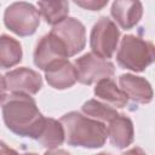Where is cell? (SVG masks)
Wrapping results in <instances>:
<instances>
[{
	"instance_id": "obj_14",
	"label": "cell",
	"mask_w": 155,
	"mask_h": 155,
	"mask_svg": "<svg viewBox=\"0 0 155 155\" xmlns=\"http://www.w3.org/2000/svg\"><path fill=\"white\" fill-rule=\"evenodd\" d=\"M93 92L97 98L102 99L103 102L115 108H124L128 102L127 96L122 92L120 87L116 86L115 81L111 78H107L97 81Z\"/></svg>"
},
{
	"instance_id": "obj_18",
	"label": "cell",
	"mask_w": 155,
	"mask_h": 155,
	"mask_svg": "<svg viewBox=\"0 0 155 155\" xmlns=\"http://www.w3.org/2000/svg\"><path fill=\"white\" fill-rule=\"evenodd\" d=\"M81 110L85 115L101 122H109L119 115L116 109L97 99H88L87 102H85L81 107Z\"/></svg>"
},
{
	"instance_id": "obj_9",
	"label": "cell",
	"mask_w": 155,
	"mask_h": 155,
	"mask_svg": "<svg viewBox=\"0 0 155 155\" xmlns=\"http://www.w3.org/2000/svg\"><path fill=\"white\" fill-rule=\"evenodd\" d=\"M67 58L68 56L63 44L53 34L48 33L36 42L34 50V64L39 69L45 70L50 64Z\"/></svg>"
},
{
	"instance_id": "obj_13",
	"label": "cell",
	"mask_w": 155,
	"mask_h": 155,
	"mask_svg": "<svg viewBox=\"0 0 155 155\" xmlns=\"http://www.w3.org/2000/svg\"><path fill=\"white\" fill-rule=\"evenodd\" d=\"M107 136L111 143L117 149H125L132 144L134 137V128L132 120L124 114H119L111 121L108 122Z\"/></svg>"
},
{
	"instance_id": "obj_5",
	"label": "cell",
	"mask_w": 155,
	"mask_h": 155,
	"mask_svg": "<svg viewBox=\"0 0 155 155\" xmlns=\"http://www.w3.org/2000/svg\"><path fill=\"white\" fill-rule=\"evenodd\" d=\"M120 40V29L107 16L101 17L92 27L90 35V47L92 53L109 59L114 56Z\"/></svg>"
},
{
	"instance_id": "obj_4",
	"label": "cell",
	"mask_w": 155,
	"mask_h": 155,
	"mask_svg": "<svg viewBox=\"0 0 155 155\" xmlns=\"http://www.w3.org/2000/svg\"><path fill=\"white\" fill-rule=\"evenodd\" d=\"M4 23L6 28L16 35L29 36L33 35L40 25V13L30 2H12L4 12Z\"/></svg>"
},
{
	"instance_id": "obj_1",
	"label": "cell",
	"mask_w": 155,
	"mask_h": 155,
	"mask_svg": "<svg viewBox=\"0 0 155 155\" xmlns=\"http://www.w3.org/2000/svg\"><path fill=\"white\" fill-rule=\"evenodd\" d=\"M2 119L6 127L19 137L38 139L41 134L45 120L36 102L28 94L7 96L2 103Z\"/></svg>"
},
{
	"instance_id": "obj_23",
	"label": "cell",
	"mask_w": 155,
	"mask_h": 155,
	"mask_svg": "<svg viewBox=\"0 0 155 155\" xmlns=\"http://www.w3.org/2000/svg\"><path fill=\"white\" fill-rule=\"evenodd\" d=\"M44 155H70L67 150H64V149H52V150H47V151H45V154Z\"/></svg>"
},
{
	"instance_id": "obj_25",
	"label": "cell",
	"mask_w": 155,
	"mask_h": 155,
	"mask_svg": "<svg viewBox=\"0 0 155 155\" xmlns=\"http://www.w3.org/2000/svg\"><path fill=\"white\" fill-rule=\"evenodd\" d=\"M96 155H111L109 153H99V154H96Z\"/></svg>"
},
{
	"instance_id": "obj_21",
	"label": "cell",
	"mask_w": 155,
	"mask_h": 155,
	"mask_svg": "<svg viewBox=\"0 0 155 155\" xmlns=\"http://www.w3.org/2000/svg\"><path fill=\"white\" fill-rule=\"evenodd\" d=\"M0 155H19L15 149L6 145L2 140H0Z\"/></svg>"
},
{
	"instance_id": "obj_12",
	"label": "cell",
	"mask_w": 155,
	"mask_h": 155,
	"mask_svg": "<svg viewBox=\"0 0 155 155\" xmlns=\"http://www.w3.org/2000/svg\"><path fill=\"white\" fill-rule=\"evenodd\" d=\"M110 13L122 29L128 30L136 27L140 21L143 16V5L140 1L116 0L111 4Z\"/></svg>"
},
{
	"instance_id": "obj_16",
	"label": "cell",
	"mask_w": 155,
	"mask_h": 155,
	"mask_svg": "<svg viewBox=\"0 0 155 155\" xmlns=\"http://www.w3.org/2000/svg\"><path fill=\"white\" fill-rule=\"evenodd\" d=\"M36 140L48 150L57 149L59 145H62L65 140V136L61 121L52 117H46L44 130Z\"/></svg>"
},
{
	"instance_id": "obj_17",
	"label": "cell",
	"mask_w": 155,
	"mask_h": 155,
	"mask_svg": "<svg viewBox=\"0 0 155 155\" xmlns=\"http://www.w3.org/2000/svg\"><path fill=\"white\" fill-rule=\"evenodd\" d=\"M39 13L45 18L50 25H56L68 17L69 2L64 0L58 1H39Z\"/></svg>"
},
{
	"instance_id": "obj_15",
	"label": "cell",
	"mask_w": 155,
	"mask_h": 155,
	"mask_svg": "<svg viewBox=\"0 0 155 155\" xmlns=\"http://www.w3.org/2000/svg\"><path fill=\"white\" fill-rule=\"evenodd\" d=\"M23 57L22 46L15 38L0 35V69H8L21 63Z\"/></svg>"
},
{
	"instance_id": "obj_3",
	"label": "cell",
	"mask_w": 155,
	"mask_h": 155,
	"mask_svg": "<svg viewBox=\"0 0 155 155\" xmlns=\"http://www.w3.org/2000/svg\"><path fill=\"white\" fill-rule=\"evenodd\" d=\"M155 59V48L151 41L137 35L127 34L121 39L116 52V62L122 69L136 73L145 70Z\"/></svg>"
},
{
	"instance_id": "obj_11",
	"label": "cell",
	"mask_w": 155,
	"mask_h": 155,
	"mask_svg": "<svg viewBox=\"0 0 155 155\" xmlns=\"http://www.w3.org/2000/svg\"><path fill=\"white\" fill-rule=\"evenodd\" d=\"M120 88L131 101L139 104H148L153 101V88L150 82L142 76L122 74L119 78Z\"/></svg>"
},
{
	"instance_id": "obj_19",
	"label": "cell",
	"mask_w": 155,
	"mask_h": 155,
	"mask_svg": "<svg viewBox=\"0 0 155 155\" xmlns=\"http://www.w3.org/2000/svg\"><path fill=\"white\" fill-rule=\"evenodd\" d=\"M75 5L85 8V10H91V11H99L102 10L107 4L108 0L98 1V0H85V1H74Z\"/></svg>"
},
{
	"instance_id": "obj_7",
	"label": "cell",
	"mask_w": 155,
	"mask_h": 155,
	"mask_svg": "<svg viewBox=\"0 0 155 155\" xmlns=\"http://www.w3.org/2000/svg\"><path fill=\"white\" fill-rule=\"evenodd\" d=\"M64 46L67 56L73 57L81 52L86 46V28L74 17H67L53 25L51 31Z\"/></svg>"
},
{
	"instance_id": "obj_10",
	"label": "cell",
	"mask_w": 155,
	"mask_h": 155,
	"mask_svg": "<svg viewBox=\"0 0 155 155\" xmlns=\"http://www.w3.org/2000/svg\"><path fill=\"white\" fill-rule=\"evenodd\" d=\"M47 84L56 90H65L78 81V73L68 59H59L50 64L45 70Z\"/></svg>"
},
{
	"instance_id": "obj_22",
	"label": "cell",
	"mask_w": 155,
	"mask_h": 155,
	"mask_svg": "<svg viewBox=\"0 0 155 155\" xmlns=\"http://www.w3.org/2000/svg\"><path fill=\"white\" fill-rule=\"evenodd\" d=\"M121 155H147V153H145L142 148H139V147H134V148H132V149H130V150L122 153Z\"/></svg>"
},
{
	"instance_id": "obj_24",
	"label": "cell",
	"mask_w": 155,
	"mask_h": 155,
	"mask_svg": "<svg viewBox=\"0 0 155 155\" xmlns=\"http://www.w3.org/2000/svg\"><path fill=\"white\" fill-rule=\"evenodd\" d=\"M19 155H38L35 153H25V154H19Z\"/></svg>"
},
{
	"instance_id": "obj_2",
	"label": "cell",
	"mask_w": 155,
	"mask_h": 155,
	"mask_svg": "<svg viewBox=\"0 0 155 155\" xmlns=\"http://www.w3.org/2000/svg\"><path fill=\"white\" fill-rule=\"evenodd\" d=\"M65 142L71 147L88 149L102 148L107 142V126L78 111H70L61 117Z\"/></svg>"
},
{
	"instance_id": "obj_8",
	"label": "cell",
	"mask_w": 155,
	"mask_h": 155,
	"mask_svg": "<svg viewBox=\"0 0 155 155\" xmlns=\"http://www.w3.org/2000/svg\"><path fill=\"white\" fill-rule=\"evenodd\" d=\"M7 90L12 94H36L42 87L41 75L27 67L10 70L5 75Z\"/></svg>"
},
{
	"instance_id": "obj_6",
	"label": "cell",
	"mask_w": 155,
	"mask_h": 155,
	"mask_svg": "<svg viewBox=\"0 0 155 155\" xmlns=\"http://www.w3.org/2000/svg\"><path fill=\"white\" fill-rule=\"evenodd\" d=\"M74 67L78 73V81L82 85H92L102 79L111 78L115 73V65L92 52L76 58Z\"/></svg>"
},
{
	"instance_id": "obj_20",
	"label": "cell",
	"mask_w": 155,
	"mask_h": 155,
	"mask_svg": "<svg viewBox=\"0 0 155 155\" xmlns=\"http://www.w3.org/2000/svg\"><path fill=\"white\" fill-rule=\"evenodd\" d=\"M6 97H7V86H6L5 76L0 75V104L4 103Z\"/></svg>"
}]
</instances>
